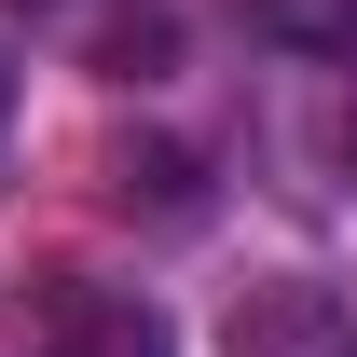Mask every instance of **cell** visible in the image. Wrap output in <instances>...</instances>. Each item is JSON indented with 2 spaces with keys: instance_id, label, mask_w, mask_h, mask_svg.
Listing matches in <instances>:
<instances>
[{
  "instance_id": "obj_1",
  "label": "cell",
  "mask_w": 357,
  "mask_h": 357,
  "mask_svg": "<svg viewBox=\"0 0 357 357\" xmlns=\"http://www.w3.org/2000/svg\"><path fill=\"white\" fill-rule=\"evenodd\" d=\"M55 357H178V330H165L151 289H69L55 303Z\"/></svg>"
},
{
  "instance_id": "obj_2",
  "label": "cell",
  "mask_w": 357,
  "mask_h": 357,
  "mask_svg": "<svg viewBox=\"0 0 357 357\" xmlns=\"http://www.w3.org/2000/svg\"><path fill=\"white\" fill-rule=\"evenodd\" d=\"M316 344H330V289L316 275H275V289L234 303V357H316Z\"/></svg>"
},
{
  "instance_id": "obj_3",
  "label": "cell",
  "mask_w": 357,
  "mask_h": 357,
  "mask_svg": "<svg viewBox=\"0 0 357 357\" xmlns=\"http://www.w3.org/2000/svg\"><path fill=\"white\" fill-rule=\"evenodd\" d=\"M165 69H178V14L165 0H124L96 28V83H165Z\"/></svg>"
},
{
  "instance_id": "obj_4",
  "label": "cell",
  "mask_w": 357,
  "mask_h": 357,
  "mask_svg": "<svg viewBox=\"0 0 357 357\" xmlns=\"http://www.w3.org/2000/svg\"><path fill=\"white\" fill-rule=\"evenodd\" d=\"M110 192H124V206H192V151H165V137H124V151H110Z\"/></svg>"
},
{
  "instance_id": "obj_5",
  "label": "cell",
  "mask_w": 357,
  "mask_h": 357,
  "mask_svg": "<svg viewBox=\"0 0 357 357\" xmlns=\"http://www.w3.org/2000/svg\"><path fill=\"white\" fill-rule=\"evenodd\" d=\"M275 28H289L303 55H344V69H357V0H289Z\"/></svg>"
},
{
  "instance_id": "obj_6",
  "label": "cell",
  "mask_w": 357,
  "mask_h": 357,
  "mask_svg": "<svg viewBox=\"0 0 357 357\" xmlns=\"http://www.w3.org/2000/svg\"><path fill=\"white\" fill-rule=\"evenodd\" d=\"M0 124H14V55H0Z\"/></svg>"
},
{
  "instance_id": "obj_7",
  "label": "cell",
  "mask_w": 357,
  "mask_h": 357,
  "mask_svg": "<svg viewBox=\"0 0 357 357\" xmlns=\"http://www.w3.org/2000/svg\"><path fill=\"white\" fill-rule=\"evenodd\" d=\"M28 14H42V0H28Z\"/></svg>"
},
{
  "instance_id": "obj_8",
  "label": "cell",
  "mask_w": 357,
  "mask_h": 357,
  "mask_svg": "<svg viewBox=\"0 0 357 357\" xmlns=\"http://www.w3.org/2000/svg\"><path fill=\"white\" fill-rule=\"evenodd\" d=\"M275 14H289V0H275Z\"/></svg>"
},
{
  "instance_id": "obj_9",
  "label": "cell",
  "mask_w": 357,
  "mask_h": 357,
  "mask_svg": "<svg viewBox=\"0 0 357 357\" xmlns=\"http://www.w3.org/2000/svg\"><path fill=\"white\" fill-rule=\"evenodd\" d=\"M344 165H357V151H344Z\"/></svg>"
}]
</instances>
